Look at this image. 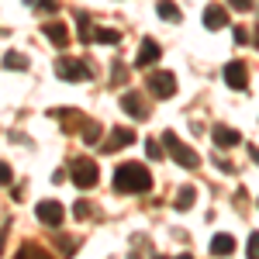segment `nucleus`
Returning a JSON list of instances; mask_svg holds the SVG:
<instances>
[{
  "label": "nucleus",
  "instance_id": "29",
  "mask_svg": "<svg viewBox=\"0 0 259 259\" xmlns=\"http://www.w3.org/2000/svg\"><path fill=\"white\" fill-rule=\"evenodd\" d=\"M228 4H232L235 11H249V7H252V0H228Z\"/></svg>",
  "mask_w": 259,
  "mask_h": 259
},
{
  "label": "nucleus",
  "instance_id": "1",
  "mask_svg": "<svg viewBox=\"0 0 259 259\" xmlns=\"http://www.w3.org/2000/svg\"><path fill=\"white\" fill-rule=\"evenodd\" d=\"M114 190L118 194H149L152 190V173L142 162H121L114 169Z\"/></svg>",
  "mask_w": 259,
  "mask_h": 259
},
{
  "label": "nucleus",
  "instance_id": "23",
  "mask_svg": "<svg viewBox=\"0 0 259 259\" xmlns=\"http://www.w3.org/2000/svg\"><path fill=\"white\" fill-rule=\"evenodd\" d=\"M73 214H76L80 221H87L90 214H94V204H90V200H76V207H73Z\"/></svg>",
  "mask_w": 259,
  "mask_h": 259
},
{
  "label": "nucleus",
  "instance_id": "24",
  "mask_svg": "<svg viewBox=\"0 0 259 259\" xmlns=\"http://www.w3.org/2000/svg\"><path fill=\"white\" fill-rule=\"evenodd\" d=\"M97 139H100V124H94V121H87V124H83V142H90V145H94Z\"/></svg>",
  "mask_w": 259,
  "mask_h": 259
},
{
  "label": "nucleus",
  "instance_id": "31",
  "mask_svg": "<svg viewBox=\"0 0 259 259\" xmlns=\"http://www.w3.org/2000/svg\"><path fill=\"white\" fill-rule=\"evenodd\" d=\"M249 156H252V162H256V166H259V149H256V145L249 149Z\"/></svg>",
  "mask_w": 259,
  "mask_h": 259
},
{
  "label": "nucleus",
  "instance_id": "11",
  "mask_svg": "<svg viewBox=\"0 0 259 259\" xmlns=\"http://www.w3.org/2000/svg\"><path fill=\"white\" fill-rule=\"evenodd\" d=\"M211 139H214V145H218V149H232V145H239V142H242V135L235 132V128H228V124H214Z\"/></svg>",
  "mask_w": 259,
  "mask_h": 259
},
{
  "label": "nucleus",
  "instance_id": "21",
  "mask_svg": "<svg viewBox=\"0 0 259 259\" xmlns=\"http://www.w3.org/2000/svg\"><path fill=\"white\" fill-rule=\"evenodd\" d=\"M76 28H80L83 41H94V28H90V18H87V14H76Z\"/></svg>",
  "mask_w": 259,
  "mask_h": 259
},
{
  "label": "nucleus",
  "instance_id": "26",
  "mask_svg": "<svg viewBox=\"0 0 259 259\" xmlns=\"http://www.w3.org/2000/svg\"><path fill=\"white\" fill-rule=\"evenodd\" d=\"M145 152H149V159H162V149H159V142H156V139L145 142Z\"/></svg>",
  "mask_w": 259,
  "mask_h": 259
},
{
  "label": "nucleus",
  "instance_id": "3",
  "mask_svg": "<svg viewBox=\"0 0 259 259\" xmlns=\"http://www.w3.org/2000/svg\"><path fill=\"white\" fill-rule=\"evenodd\" d=\"M162 145H166V152H169L183 169H197V166H200V156L194 152V149H187V145L177 139V132H162Z\"/></svg>",
  "mask_w": 259,
  "mask_h": 259
},
{
  "label": "nucleus",
  "instance_id": "10",
  "mask_svg": "<svg viewBox=\"0 0 259 259\" xmlns=\"http://www.w3.org/2000/svg\"><path fill=\"white\" fill-rule=\"evenodd\" d=\"M204 28H207V31H221V28H228V11L218 7V4H211V7L204 11Z\"/></svg>",
  "mask_w": 259,
  "mask_h": 259
},
{
  "label": "nucleus",
  "instance_id": "8",
  "mask_svg": "<svg viewBox=\"0 0 259 259\" xmlns=\"http://www.w3.org/2000/svg\"><path fill=\"white\" fill-rule=\"evenodd\" d=\"M225 83L232 87V90H245L249 87V69H245V62H228L225 66Z\"/></svg>",
  "mask_w": 259,
  "mask_h": 259
},
{
  "label": "nucleus",
  "instance_id": "20",
  "mask_svg": "<svg viewBox=\"0 0 259 259\" xmlns=\"http://www.w3.org/2000/svg\"><path fill=\"white\" fill-rule=\"evenodd\" d=\"M124 80H128V69H124V62H121V59H114V66H111V83L121 87Z\"/></svg>",
  "mask_w": 259,
  "mask_h": 259
},
{
  "label": "nucleus",
  "instance_id": "5",
  "mask_svg": "<svg viewBox=\"0 0 259 259\" xmlns=\"http://www.w3.org/2000/svg\"><path fill=\"white\" fill-rule=\"evenodd\" d=\"M149 90H152V94H156V97H173V94H177V76H173V73H166V69H159V73H152V76H149Z\"/></svg>",
  "mask_w": 259,
  "mask_h": 259
},
{
  "label": "nucleus",
  "instance_id": "4",
  "mask_svg": "<svg viewBox=\"0 0 259 259\" xmlns=\"http://www.w3.org/2000/svg\"><path fill=\"white\" fill-rule=\"evenodd\" d=\"M100 169L94 159H87V156H80V159H73V166H69V180L80 187V190H90L94 183H97Z\"/></svg>",
  "mask_w": 259,
  "mask_h": 259
},
{
  "label": "nucleus",
  "instance_id": "18",
  "mask_svg": "<svg viewBox=\"0 0 259 259\" xmlns=\"http://www.w3.org/2000/svg\"><path fill=\"white\" fill-rule=\"evenodd\" d=\"M94 41H100V45H118V41H121V31H111V28H97V31H94Z\"/></svg>",
  "mask_w": 259,
  "mask_h": 259
},
{
  "label": "nucleus",
  "instance_id": "19",
  "mask_svg": "<svg viewBox=\"0 0 259 259\" xmlns=\"http://www.w3.org/2000/svg\"><path fill=\"white\" fill-rule=\"evenodd\" d=\"M4 66H7V69H28V59H24L21 52H7V56H4Z\"/></svg>",
  "mask_w": 259,
  "mask_h": 259
},
{
  "label": "nucleus",
  "instance_id": "17",
  "mask_svg": "<svg viewBox=\"0 0 259 259\" xmlns=\"http://www.w3.org/2000/svg\"><path fill=\"white\" fill-rule=\"evenodd\" d=\"M156 11H159L162 21H180V7L173 4V0H159V7H156Z\"/></svg>",
  "mask_w": 259,
  "mask_h": 259
},
{
  "label": "nucleus",
  "instance_id": "22",
  "mask_svg": "<svg viewBox=\"0 0 259 259\" xmlns=\"http://www.w3.org/2000/svg\"><path fill=\"white\" fill-rule=\"evenodd\" d=\"M56 245H59V252H62V256H73L80 242H76V239H69V235H59V239H56Z\"/></svg>",
  "mask_w": 259,
  "mask_h": 259
},
{
  "label": "nucleus",
  "instance_id": "30",
  "mask_svg": "<svg viewBox=\"0 0 259 259\" xmlns=\"http://www.w3.org/2000/svg\"><path fill=\"white\" fill-rule=\"evenodd\" d=\"M41 7H45V11H56V0H38Z\"/></svg>",
  "mask_w": 259,
  "mask_h": 259
},
{
  "label": "nucleus",
  "instance_id": "16",
  "mask_svg": "<svg viewBox=\"0 0 259 259\" xmlns=\"http://www.w3.org/2000/svg\"><path fill=\"white\" fill-rule=\"evenodd\" d=\"M194 200H197V190L194 187H183L177 194V211H187V207H194Z\"/></svg>",
  "mask_w": 259,
  "mask_h": 259
},
{
  "label": "nucleus",
  "instance_id": "7",
  "mask_svg": "<svg viewBox=\"0 0 259 259\" xmlns=\"http://www.w3.org/2000/svg\"><path fill=\"white\" fill-rule=\"evenodd\" d=\"M121 111H124V114H132L135 121L149 118V104H145L135 90H124V94H121Z\"/></svg>",
  "mask_w": 259,
  "mask_h": 259
},
{
  "label": "nucleus",
  "instance_id": "27",
  "mask_svg": "<svg viewBox=\"0 0 259 259\" xmlns=\"http://www.w3.org/2000/svg\"><path fill=\"white\" fill-rule=\"evenodd\" d=\"M11 180H14V169H11L7 162H0V187H7Z\"/></svg>",
  "mask_w": 259,
  "mask_h": 259
},
{
  "label": "nucleus",
  "instance_id": "33",
  "mask_svg": "<svg viewBox=\"0 0 259 259\" xmlns=\"http://www.w3.org/2000/svg\"><path fill=\"white\" fill-rule=\"evenodd\" d=\"M177 259H194V256H177Z\"/></svg>",
  "mask_w": 259,
  "mask_h": 259
},
{
  "label": "nucleus",
  "instance_id": "6",
  "mask_svg": "<svg viewBox=\"0 0 259 259\" xmlns=\"http://www.w3.org/2000/svg\"><path fill=\"white\" fill-rule=\"evenodd\" d=\"M35 214H38L41 225H49V228H59L62 218H66V211H62L59 200H41L38 207H35Z\"/></svg>",
  "mask_w": 259,
  "mask_h": 259
},
{
  "label": "nucleus",
  "instance_id": "15",
  "mask_svg": "<svg viewBox=\"0 0 259 259\" xmlns=\"http://www.w3.org/2000/svg\"><path fill=\"white\" fill-rule=\"evenodd\" d=\"M14 259H52V256H49L41 245H35V242H24V245L18 249V256H14Z\"/></svg>",
  "mask_w": 259,
  "mask_h": 259
},
{
  "label": "nucleus",
  "instance_id": "13",
  "mask_svg": "<svg viewBox=\"0 0 259 259\" xmlns=\"http://www.w3.org/2000/svg\"><path fill=\"white\" fill-rule=\"evenodd\" d=\"M41 35L52 41V45H59V49H62V45H69V31H66L62 21H49V24L41 28Z\"/></svg>",
  "mask_w": 259,
  "mask_h": 259
},
{
  "label": "nucleus",
  "instance_id": "2",
  "mask_svg": "<svg viewBox=\"0 0 259 259\" xmlns=\"http://www.w3.org/2000/svg\"><path fill=\"white\" fill-rule=\"evenodd\" d=\"M56 76L66 83H87L94 73H90V66L83 59H73V56H59L56 59Z\"/></svg>",
  "mask_w": 259,
  "mask_h": 259
},
{
  "label": "nucleus",
  "instance_id": "32",
  "mask_svg": "<svg viewBox=\"0 0 259 259\" xmlns=\"http://www.w3.org/2000/svg\"><path fill=\"white\" fill-rule=\"evenodd\" d=\"M4 235H7V225L0 228V256H4Z\"/></svg>",
  "mask_w": 259,
  "mask_h": 259
},
{
  "label": "nucleus",
  "instance_id": "25",
  "mask_svg": "<svg viewBox=\"0 0 259 259\" xmlns=\"http://www.w3.org/2000/svg\"><path fill=\"white\" fill-rule=\"evenodd\" d=\"M245 259H259V232L249 235V245H245Z\"/></svg>",
  "mask_w": 259,
  "mask_h": 259
},
{
  "label": "nucleus",
  "instance_id": "28",
  "mask_svg": "<svg viewBox=\"0 0 259 259\" xmlns=\"http://www.w3.org/2000/svg\"><path fill=\"white\" fill-rule=\"evenodd\" d=\"M235 41H239V45H245V41H249V31H245L242 24H239V28H235Z\"/></svg>",
  "mask_w": 259,
  "mask_h": 259
},
{
  "label": "nucleus",
  "instance_id": "12",
  "mask_svg": "<svg viewBox=\"0 0 259 259\" xmlns=\"http://www.w3.org/2000/svg\"><path fill=\"white\" fill-rule=\"evenodd\" d=\"M159 41L156 38H145L142 41V49H139V59H135V66H139V69H145V66H152V62L159 59Z\"/></svg>",
  "mask_w": 259,
  "mask_h": 259
},
{
  "label": "nucleus",
  "instance_id": "9",
  "mask_svg": "<svg viewBox=\"0 0 259 259\" xmlns=\"http://www.w3.org/2000/svg\"><path fill=\"white\" fill-rule=\"evenodd\" d=\"M132 142H135V132H132V128H111V135H107V142H104V156L118 152V149L132 145Z\"/></svg>",
  "mask_w": 259,
  "mask_h": 259
},
{
  "label": "nucleus",
  "instance_id": "14",
  "mask_svg": "<svg viewBox=\"0 0 259 259\" xmlns=\"http://www.w3.org/2000/svg\"><path fill=\"white\" fill-rule=\"evenodd\" d=\"M235 252V239L228 235V232H221L211 239V256H232Z\"/></svg>",
  "mask_w": 259,
  "mask_h": 259
}]
</instances>
